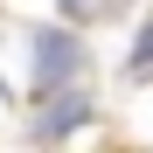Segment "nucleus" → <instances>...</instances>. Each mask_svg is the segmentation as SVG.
Masks as SVG:
<instances>
[{"instance_id":"obj_1","label":"nucleus","mask_w":153,"mask_h":153,"mask_svg":"<svg viewBox=\"0 0 153 153\" xmlns=\"http://www.w3.org/2000/svg\"><path fill=\"white\" fill-rule=\"evenodd\" d=\"M28 49H35V105L42 97H63V91H84V70H91V56H84V35L76 28H35L28 35Z\"/></svg>"},{"instance_id":"obj_3","label":"nucleus","mask_w":153,"mask_h":153,"mask_svg":"<svg viewBox=\"0 0 153 153\" xmlns=\"http://www.w3.org/2000/svg\"><path fill=\"white\" fill-rule=\"evenodd\" d=\"M132 70H139V76L153 70V21H146V28H139V42H132Z\"/></svg>"},{"instance_id":"obj_4","label":"nucleus","mask_w":153,"mask_h":153,"mask_svg":"<svg viewBox=\"0 0 153 153\" xmlns=\"http://www.w3.org/2000/svg\"><path fill=\"white\" fill-rule=\"evenodd\" d=\"M63 7V21H91V0H56Z\"/></svg>"},{"instance_id":"obj_2","label":"nucleus","mask_w":153,"mask_h":153,"mask_svg":"<svg viewBox=\"0 0 153 153\" xmlns=\"http://www.w3.org/2000/svg\"><path fill=\"white\" fill-rule=\"evenodd\" d=\"M91 118H97L91 91H63V97H42V105H35V139H42V146H56V139H70L76 125H91Z\"/></svg>"}]
</instances>
